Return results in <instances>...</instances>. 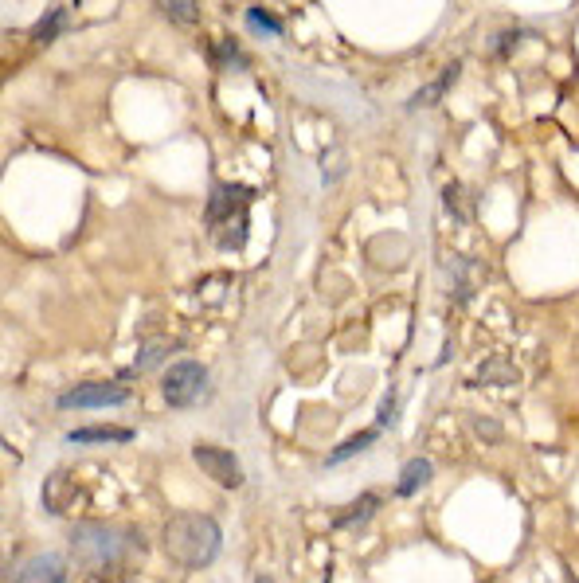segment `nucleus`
<instances>
[{
  "mask_svg": "<svg viewBox=\"0 0 579 583\" xmlns=\"http://www.w3.org/2000/svg\"><path fill=\"white\" fill-rule=\"evenodd\" d=\"M141 552H145V544L134 529H114V525H98V521H83L71 529V556L90 576H106V580L130 576Z\"/></svg>",
  "mask_w": 579,
  "mask_h": 583,
  "instance_id": "f257e3e1",
  "label": "nucleus"
},
{
  "mask_svg": "<svg viewBox=\"0 0 579 583\" xmlns=\"http://www.w3.org/2000/svg\"><path fill=\"white\" fill-rule=\"evenodd\" d=\"M165 552L177 560L180 568L200 572L208 564H216L223 552V533L220 525L208 513H192L180 509L165 521Z\"/></svg>",
  "mask_w": 579,
  "mask_h": 583,
  "instance_id": "f03ea898",
  "label": "nucleus"
},
{
  "mask_svg": "<svg viewBox=\"0 0 579 583\" xmlns=\"http://www.w3.org/2000/svg\"><path fill=\"white\" fill-rule=\"evenodd\" d=\"M251 204L255 188L251 184H212L208 208H204V227L220 251H243L251 235Z\"/></svg>",
  "mask_w": 579,
  "mask_h": 583,
  "instance_id": "7ed1b4c3",
  "label": "nucleus"
},
{
  "mask_svg": "<svg viewBox=\"0 0 579 583\" xmlns=\"http://www.w3.org/2000/svg\"><path fill=\"white\" fill-rule=\"evenodd\" d=\"M204 392H208V368L200 360H177L161 372V396L173 411L192 407Z\"/></svg>",
  "mask_w": 579,
  "mask_h": 583,
  "instance_id": "20e7f679",
  "label": "nucleus"
},
{
  "mask_svg": "<svg viewBox=\"0 0 579 583\" xmlns=\"http://www.w3.org/2000/svg\"><path fill=\"white\" fill-rule=\"evenodd\" d=\"M130 400V384L126 380H87V384H75L67 388L55 407L59 411H94V407H118Z\"/></svg>",
  "mask_w": 579,
  "mask_h": 583,
  "instance_id": "39448f33",
  "label": "nucleus"
},
{
  "mask_svg": "<svg viewBox=\"0 0 579 583\" xmlns=\"http://www.w3.org/2000/svg\"><path fill=\"white\" fill-rule=\"evenodd\" d=\"M192 462H196L216 486H223V490H239V486H243V466H239V458H235L231 450L200 443V447H192Z\"/></svg>",
  "mask_w": 579,
  "mask_h": 583,
  "instance_id": "423d86ee",
  "label": "nucleus"
},
{
  "mask_svg": "<svg viewBox=\"0 0 579 583\" xmlns=\"http://www.w3.org/2000/svg\"><path fill=\"white\" fill-rule=\"evenodd\" d=\"M8 583H67V560L59 552H36L8 572Z\"/></svg>",
  "mask_w": 579,
  "mask_h": 583,
  "instance_id": "0eeeda50",
  "label": "nucleus"
},
{
  "mask_svg": "<svg viewBox=\"0 0 579 583\" xmlns=\"http://www.w3.org/2000/svg\"><path fill=\"white\" fill-rule=\"evenodd\" d=\"M380 505H384V497L380 494H360L357 505H349V509H341V513H333V533H345V529H368L372 525V517L380 513Z\"/></svg>",
  "mask_w": 579,
  "mask_h": 583,
  "instance_id": "6e6552de",
  "label": "nucleus"
},
{
  "mask_svg": "<svg viewBox=\"0 0 579 583\" xmlns=\"http://www.w3.org/2000/svg\"><path fill=\"white\" fill-rule=\"evenodd\" d=\"M137 431L134 427H114V423H94V427H75V431H67V443H75V447H90V443H134Z\"/></svg>",
  "mask_w": 579,
  "mask_h": 583,
  "instance_id": "1a4fd4ad",
  "label": "nucleus"
},
{
  "mask_svg": "<svg viewBox=\"0 0 579 583\" xmlns=\"http://www.w3.org/2000/svg\"><path fill=\"white\" fill-rule=\"evenodd\" d=\"M474 384H490V388H517V384H521V372H517V364H509L505 357H490V360H482V368H478Z\"/></svg>",
  "mask_w": 579,
  "mask_h": 583,
  "instance_id": "9d476101",
  "label": "nucleus"
},
{
  "mask_svg": "<svg viewBox=\"0 0 579 583\" xmlns=\"http://www.w3.org/2000/svg\"><path fill=\"white\" fill-rule=\"evenodd\" d=\"M431 478H435L431 458H411V462L400 470V478H396V497H415L427 482H431Z\"/></svg>",
  "mask_w": 579,
  "mask_h": 583,
  "instance_id": "9b49d317",
  "label": "nucleus"
},
{
  "mask_svg": "<svg viewBox=\"0 0 579 583\" xmlns=\"http://www.w3.org/2000/svg\"><path fill=\"white\" fill-rule=\"evenodd\" d=\"M177 349H180L177 341H153V345H145V349H141V357H137L134 368H126V372H122V380H130V376H137V372H145V368H157L161 360L173 357Z\"/></svg>",
  "mask_w": 579,
  "mask_h": 583,
  "instance_id": "f8f14e48",
  "label": "nucleus"
},
{
  "mask_svg": "<svg viewBox=\"0 0 579 583\" xmlns=\"http://www.w3.org/2000/svg\"><path fill=\"white\" fill-rule=\"evenodd\" d=\"M380 431L384 427H372V431H360V435H353L349 443H341V447L329 450V458H325V466H337V462H345V458H357L360 450H368L376 439H380Z\"/></svg>",
  "mask_w": 579,
  "mask_h": 583,
  "instance_id": "ddd939ff",
  "label": "nucleus"
},
{
  "mask_svg": "<svg viewBox=\"0 0 579 583\" xmlns=\"http://www.w3.org/2000/svg\"><path fill=\"white\" fill-rule=\"evenodd\" d=\"M458 75H462V63H450V67H446L443 79H435L431 87L419 90V98H411V102H407V110H419V106H431V102H439V98H443L446 90H450V83H454Z\"/></svg>",
  "mask_w": 579,
  "mask_h": 583,
  "instance_id": "4468645a",
  "label": "nucleus"
},
{
  "mask_svg": "<svg viewBox=\"0 0 579 583\" xmlns=\"http://www.w3.org/2000/svg\"><path fill=\"white\" fill-rule=\"evenodd\" d=\"M63 32H67V8L59 4V8H51V12H47L44 20L36 24V32H32V40H36V44L44 47V44H51V40H59Z\"/></svg>",
  "mask_w": 579,
  "mask_h": 583,
  "instance_id": "2eb2a0df",
  "label": "nucleus"
},
{
  "mask_svg": "<svg viewBox=\"0 0 579 583\" xmlns=\"http://www.w3.org/2000/svg\"><path fill=\"white\" fill-rule=\"evenodd\" d=\"M212 63L227 67V71H247V55H243V47L235 44L231 36H223L220 44H212Z\"/></svg>",
  "mask_w": 579,
  "mask_h": 583,
  "instance_id": "dca6fc26",
  "label": "nucleus"
},
{
  "mask_svg": "<svg viewBox=\"0 0 579 583\" xmlns=\"http://www.w3.org/2000/svg\"><path fill=\"white\" fill-rule=\"evenodd\" d=\"M247 28H255L259 36H278L282 32L278 16H270L267 8H247Z\"/></svg>",
  "mask_w": 579,
  "mask_h": 583,
  "instance_id": "f3484780",
  "label": "nucleus"
},
{
  "mask_svg": "<svg viewBox=\"0 0 579 583\" xmlns=\"http://www.w3.org/2000/svg\"><path fill=\"white\" fill-rule=\"evenodd\" d=\"M161 8H165L177 24H196V20H200V4H196V0H161Z\"/></svg>",
  "mask_w": 579,
  "mask_h": 583,
  "instance_id": "a211bd4d",
  "label": "nucleus"
},
{
  "mask_svg": "<svg viewBox=\"0 0 579 583\" xmlns=\"http://www.w3.org/2000/svg\"><path fill=\"white\" fill-rule=\"evenodd\" d=\"M392 423H396V388H388L384 407L376 411V427H392Z\"/></svg>",
  "mask_w": 579,
  "mask_h": 583,
  "instance_id": "6ab92c4d",
  "label": "nucleus"
},
{
  "mask_svg": "<svg viewBox=\"0 0 579 583\" xmlns=\"http://www.w3.org/2000/svg\"><path fill=\"white\" fill-rule=\"evenodd\" d=\"M443 200H446V208L454 212V220H458V224H466V220H470V216H466V208L458 204V184H446V188H443Z\"/></svg>",
  "mask_w": 579,
  "mask_h": 583,
  "instance_id": "aec40b11",
  "label": "nucleus"
},
{
  "mask_svg": "<svg viewBox=\"0 0 579 583\" xmlns=\"http://www.w3.org/2000/svg\"><path fill=\"white\" fill-rule=\"evenodd\" d=\"M474 431L486 435V443H501V439H505V431H501L497 423H490V419H474Z\"/></svg>",
  "mask_w": 579,
  "mask_h": 583,
  "instance_id": "412c9836",
  "label": "nucleus"
},
{
  "mask_svg": "<svg viewBox=\"0 0 579 583\" xmlns=\"http://www.w3.org/2000/svg\"><path fill=\"white\" fill-rule=\"evenodd\" d=\"M517 40H521V28H509V32H501V36H497L493 51H497V55H509V51L517 47Z\"/></svg>",
  "mask_w": 579,
  "mask_h": 583,
  "instance_id": "4be33fe9",
  "label": "nucleus"
},
{
  "mask_svg": "<svg viewBox=\"0 0 579 583\" xmlns=\"http://www.w3.org/2000/svg\"><path fill=\"white\" fill-rule=\"evenodd\" d=\"M564 580H568V583H579V576L572 572V568H568V564H564Z\"/></svg>",
  "mask_w": 579,
  "mask_h": 583,
  "instance_id": "5701e85b",
  "label": "nucleus"
},
{
  "mask_svg": "<svg viewBox=\"0 0 579 583\" xmlns=\"http://www.w3.org/2000/svg\"><path fill=\"white\" fill-rule=\"evenodd\" d=\"M255 583H274L270 576H255Z\"/></svg>",
  "mask_w": 579,
  "mask_h": 583,
  "instance_id": "b1692460",
  "label": "nucleus"
},
{
  "mask_svg": "<svg viewBox=\"0 0 579 583\" xmlns=\"http://www.w3.org/2000/svg\"><path fill=\"white\" fill-rule=\"evenodd\" d=\"M325 583H329V572H325Z\"/></svg>",
  "mask_w": 579,
  "mask_h": 583,
  "instance_id": "393cba45",
  "label": "nucleus"
},
{
  "mask_svg": "<svg viewBox=\"0 0 579 583\" xmlns=\"http://www.w3.org/2000/svg\"><path fill=\"white\" fill-rule=\"evenodd\" d=\"M486 583H490V580H486Z\"/></svg>",
  "mask_w": 579,
  "mask_h": 583,
  "instance_id": "a878e982",
  "label": "nucleus"
}]
</instances>
